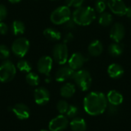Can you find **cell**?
Segmentation results:
<instances>
[{
  "label": "cell",
  "instance_id": "cb8c5ba5",
  "mask_svg": "<svg viewBox=\"0 0 131 131\" xmlns=\"http://www.w3.org/2000/svg\"><path fill=\"white\" fill-rule=\"evenodd\" d=\"M25 26L24 25V23L20 21V20H15L12 24V33L18 36V35H21L25 32Z\"/></svg>",
  "mask_w": 131,
  "mask_h": 131
},
{
  "label": "cell",
  "instance_id": "d4e9b609",
  "mask_svg": "<svg viewBox=\"0 0 131 131\" xmlns=\"http://www.w3.org/2000/svg\"><path fill=\"white\" fill-rule=\"evenodd\" d=\"M25 79H26L27 83L29 85L33 86V87L38 86L39 84V82H40V78H39L38 75L36 74L35 73H33V72L28 73Z\"/></svg>",
  "mask_w": 131,
  "mask_h": 131
},
{
  "label": "cell",
  "instance_id": "8992f818",
  "mask_svg": "<svg viewBox=\"0 0 131 131\" xmlns=\"http://www.w3.org/2000/svg\"><path fill=\"white\" fill-rule=\"evenodd\" d=\"M52 54L54 60L58 64H64L68 59V50L67 45L64 42L56 44L53 48Z\"/></svg>",
  "mask_w": 131,
  "mask_h": 131
},
{
  "label": "cell",
  "instance_id": "7a4b0ae2",
  "mask_svg": "<svg viewBox=\"0 0 131 131\" xmlns=\"http://www.w3.org/2000/svg\"><path fill=\"white\" fill-rule=\"evenodd\" d=\"M96 18L95 10L90 6H81L77 8L73 14L72 19L78 25L87 26L91 25Z\"/></svg>",
  "mask_w": 131,
  "mask_h": 131
},
{
  "label": "cell",
  "instance_id": "1f68e13d",
  "mask_svg": "<svg viewBox=\"0 0 131 131\" xmlns=\"http://www.w3.org/2000/svg\"><path fill=\"white\" fill-rule=\"evenodd\" d=\"M107 111H108V114L109 115L111 116H114L116 115L118 111H119V108H118V106H116V105H113V104H109L108 107H107Z\"/></svg>",
  "mask_w": 131,
  "mask_h": 131
},
{
  "label": "cell",
  "instance_id": "ac0fdd59",
  "mask_svg": "<svg viewBox=\"0 0 131 131\" xmlns=\"http://www.w3.org/2000/svg\"><path fill=\"white\" fill-rule=\"evenodd\" d=\"M106 97H107V101L109 102V104L116 105V106H119L120 104H121L124 101L123 95L120 92H118L117 91H115V90L110 91L107 93V95Z\"/></svg>",
  "mask_w": 131,
  "mask_h": 131
},
{
  "label": "cell",
  "instance_id": "9a60e30c",
  "mask_svg": "<svg viewBox=\"0 0 131 131\" xmlns=\"http://www.w3.org/2000/svg\"><path fill=\"white\" fill-rule=\"evenodd\" d=\"M74 72L75 71L69 66L61 67L55 74V80L58 82H64L68 79L73 78Z\"/></svg>",
  "mask_w": 131,
  "mask_h": 131
},
{
  "label": "cell",
  "instance_id": "6da1fadb",
  "mask_svg": "<svg viewBox=\"0 0 131 131\" xmlns=\"http://www.w3.org/2000/svg\"><path fill=\"white\" fill-rule=\"evenodd\" d=\"M107 107V97L101 92H91L84 99V111L91 116H98L104 114L106 111Z\"/></svg>",
  "mask_w": 131,
  "mask_h": 131
},
{
  "label": "cell",
  "instance_id": "7402d4cb",
  "mask_svg": "<svg viewBox=\"0 0 131 131\" xmlns=\"http://www.w3.org/2000/svg\"><path fill=\"white\" fill-rule=\"evenodd\" d=\"M43 35L47 39L51 41H58L61 38V33L53 28H48L45 29V31H43Z\"/></svg>",
  "mask_w": 131,
  "mask_h": 131
},
{
  "label": "cell",
  "instance_id": "277c9868",
  "mask_svg": "<svg viewBox=\"0 0 131 131\" xmlns=\"http://www.w3.org/2000/svg\"><path fill=\"white\" fill-rule=\"evenodd\" d=\"M71 13L68 6L63 5L55 8L51 14L50 19L55 25H62L71 19Z\"/></svg>",
  "mask_w": 131,
  "mask_h": 131
},
{
  "label": "cell",
  "instance_id": "ffe728a7",
  "mask_svg": "<svg viewBox=\"0 0 131 131\" xmlns=\"http://www.w3.org/2000/svg\"><path fill=\"white\" fill-rule=\"evenodd\" d=\"M124 52V45L120 42H113L108 47V53L112 57H119Z\"/></svg>",
  "mask_w": 131,
  "mask_h": 131
},
{
  "label": "cell",
  "instance_id": "d6a6232c",
  "mask_svg": "<svg viewBox=\"0 0 131 131\" xmlns=\"http://www.w3.org/2000/svg\"><path fill=\"white\" fill-rule=\"evenodd\" d=\"M64 28H66V29H68V30H69V31H71V30H73V29H74L75 28V27H76V23L73 21V19H69L68 21H66L64 24Z\"/></svg>",
  "mask_w": 131,
  "mask_h": 131
},
{
  "label": "cell",
  "instance_id": "4dcf8cb0",
  "mask_svg": "<svg viewBox=\"0 0 131 131\" xmlns=\"http://www.w3.org/2000/svg\"><path fill=\"white\" fill-rule=\"evenodd\" d=\"M84 0H65V3L67 6L68 7H74V8H78L82 5Z\"/></svg>",
  "mask_w": 131,
  "mask_h": 131
},
{
  "label": "cell",
  "instance_id": "2e32d148",
  "mask_svg": "<svg viewBox=\"0 0 131 131\" xmlns=\"http://www.w3.org/2000/svg\"><path fill=\"white\" fill-rule=\"evenodd\" d=\"M107 74L113 79H119L124 75V70L121 64L114 63L109 65L107 68Z\"/></svg>",
  "mask_w": 131,
  "mask_h": 131
},
{
  "label": "cell",
  "instance_id": "8fae6325",
  "mask_svg": "<svg viewBox=\"0 0 131 131\" xmlns=\"http://www.w3.org/2000/svg\"><path fill=\"white\" fill-rule=\"evenodd\" d=\"M88 61V58L80 52L74 53L68 59V66L74 71L80 70L84 63Z\"/></svg>",
  "mask_w": 131,
  "mask_h": 131
},
{
  "label": "cell",
  "instance_id": "ba28073f",
  "mask_svg": "<svg viewBox=\"0 0 131 131\" xmlns=\"http://www.w3.org/2000/svg\"><path fill=\"white\" fill-rule=\"evenodd\" d=\"M68 126V117L63 114L58 115L53 118L48 125L50 131H62L65 130Z\"/></svg>",
  "mask_w": 131,
  "mask_h": 131
},
{
  "label": "cell",
  "instance_id": "f1b7e54d",
  "mask_svg": "<svg viewBox=\"0 0 131 131\" xmlns=\"http://www.w3.org/2000/svg\"><path fill=\"white\" fill-rule=\"evenodd\" d=\"M79 113V109L75 105H69L68 109L66 112L67 117L69 118H74Z\"/></svg>",
  "mask_w": 131,
  "mask_h": 131
},
{
  "label": "cell",
  "instance_id": "74e56055",
  "mask_svg": "<svg viewBox=\"0 0 131 131\" xmlns=\"http://www.w3.org/2000/svg\"><path fill=\"white\" fill-rule=\"evenodd\" d=\"M21 0H8V2H11V3H18V2H19Z\"/></svg>",
  "mask_w": 131,
  "mask_h": 131
},
{
  "label": "cell",
  "instance_id": "4316f807",
  "mask_svg": "<svg viewBox=\"0 0 131 131\" xmlns=\"http://www.w3.org/2000/svg\"><path fill=\"white\" fill-rule=\"evenodd\" d=\"M107 6V0H97L95 2V11L101 14L105 11Z\"/></svg>",
  "mask_w": 131,
  "mask_h": 131
},
{
  "label": "cell",
  "instance_id": "3957f363",
  "mask_svg": "<svg viewBox=\"0 0 131 131\" xmlns=\"http://www.w3.org/2000/svg\"><path fill=\"white\" fill-rule=\"evenodd\" d=\"M73 79L78 87L82 91H88L92 84V78L89 71L84 69L78 70L74 72Z\"/></svg>",
  "mask_w": 131,
  "mask_h": 131
},
{
  "label": "cell",
  "instance_id": "83f0119b",
  "mask_svg": "<svg viewBox=\"0 0 131 131\" xmlns=\"http://www.w3.org/2000/svg\"><path fill=\"white\" fill-rule=\"evenodd\" d=\"M68 107H69V104H68L67 101H65L64 100L59 101L57 104V110L61 114H66V112L68 109Z\"/></svg>",
  "mask_w": 131,
  "mask_h": 131
},
{
  "label": "cell",
  "instance_id": "484cf974",
  "mask_svg": "<svg viewBox=\"0 0 131 131\" xmlns=\"http://www.w3.org/2000/svg\"><path fill=\"white\" fill-rule=\"evenodd\" d=\"M17 68L21 72L29 73L31 70V65L30 63L25 60H21L17 63Z\"/></svg>",
  "mask_w": 131,
  "mask_h": 131
},
{
  "label": "cell",
  "instance_id": "836d02e7",
  "mask_svg": "<svg viewBox=\"0 0 131 131\" xmlns=\"http://www.w3.org/2000/svg\"><path fill=\"white\" fill-rule=\"evenodd\" d=\"M7 16V8L6 7L0 4V21H2Z\"/></svg>",
  "mask_w": 131,
  "mask_h": 131
},
{
  "label": "cell",
  "instance_id": "f35d334b",
  "mask_svg": "<svg viewBox=\"0 0 131 131\" xmlns=\"http://www.w3.org/2000/svg\"><path fill=\"white\" fill-rule=\"evenodd\" d=\"M40 131H48V130H41Z\"/></svg>",
  "mask_w": 131,
  "mask_h": 131
},
{
  "label": "cell",
  "instance_id": "d590c367",
  "mask_svg": "<svg viewBox=\"0 0 131 131\" xmlns=\"http://www.w3.org/2000/svg\"><path fill=\"white\" fill-rule=\"evenodd\" d=\"M8 28L7 25L2 21H0V35H5L7 34Z\"/></svg>",
  "mask_w": 131,
  "mask_h": 131
},
{
  "label": "cell",
  "instance_id": "44dd1931",
  "mask_svg": "<svg viewBox=\"0 0 131 131\" xmlns=\"http://www.w3.org/2000/svg\"><path fill=\"white\" fill-rule=\"evenodd\" d=\"M75 91H76V88L74 84L71 83H66L61 88L60 94L63 97L70 98L74 94Z\"/></svg>",
  "mask_w": 131,
  "mask_h": 131
},
{
  "label": "cell",
  "instance_id": "5bb4252c",
  "mask_svg": "<svg viewBox=\"0 0 131 131\" xmlns=\"http://www.w3.org/2000/svg\"><path fill=\"white\" fill-rule=\"evenodd\" d=\"M12 112L19 120H26L30 116L28 107L24 104H16L12 108Z\"/></svg>",
  "mask_w": 131,
  "mask_h": 131
},
{
  "label": "cell",
  "instance_id": "5b68a950",
  "mask_svg": "<svg viewBox=\"0 0 131 131\" xmlns=\"http://www.w3.org/2000/svg\"><path fill=\"white\" fill-rule=\"evenodd\" d=\"M16 74V68L10 61H5L0 65V82L11 81Z\"/></svg>",
  "mask_w": 131,
  "mask_h": 131
},
{
  "label": "cell",
  "instance_id": "52a82bcc",
  "mask_svg": "<svg viewBox=\"0 0 131 131\" xmlns=\"http://www.w3.org/2000/svg\"><path fill=\"white\" fill-rule=\"evenodd\" d=\"M29 46L30 44L28 39L25 38H18L12 43V51L15 56L23 58L28 53Z\"/></svg>",
  "mask_w": 131,
  "mask_h": 131
},
{
  "label": "cell",
  "instance_id": "d6986e66",
  "mask_svg": "<svg viewBox=\"0 0 131 131\" xmlns=\"http://www.w3.org/2000/svg\"><path fill=\"white\" fill-rule=\"evenodd\" d=\"M70 127L72 131H86L87 123L81 117H74L70 123Z\"/></svg>",
  "mask_w": 131,
  "mask_h": 131
},
{
  "label": "cell",
  "instance_id": "7c38bea8",
  "mask_svg": "<svg viewBox=\"0 0 131 131\" xmlns=\"http://www.w3.org/2000/svg\"><path fill=\"white\" fill-rule=\"evenodd\" d=\"M53 66V60L49 56H43L41 57L37 64L38 71L46 76H48L49 73L51 72Z\"/></svg>",
  "mask_w": 131,
  "mask_h": 131
},
{
  "label": "cell",
  "instance_id": "603a6c76",
  "mask_svg": "<svg viewBox=\"0 0 131 131\" xmlns=\"http://www.w3.org/2000/svg\"><path fill=\"white\" fill-rule=\"evenodd\" d=\"M98 22L101 25L107 27L111 25L113 22V16L111 13L104 12L100 14V16L98 18Z\"/></svg>",
  "mask_w": 131,
  "mask_h": 131
},
{
  "label": "cell",
  "instance_id": "8d00e7d4",
  "mask_svg": "<svg viewBox=\"0 0 131 131\" xmlns=\"http://www.w3.org/2000/svg\"><path fill=\"white\" fill-rule=\"evenodd\" d=\"M126 15H127L129 18H131V5L130 6V7H128V8H127Z\"/></svg>",
  "mask_w": 131,
  "mask_h": 131
},
{
  "label": "cell",
  "instance_id": "f546056e",
  "mask_svg": "<svg viewBox=\"0 0 131 131\" xmlns=\"http://www.w3.org/2000/svg\"><path fill=\"white\" fill-rule=\"evenodd\" d=\"M10 55V50L5 45H0V59H6Z\"/></svg>",
  "mask_w": 131,
  "mask_h": 131
},
{
  "label": "cell",
  "instance_id": "9c48e42d",
  "mask_svg": "<svg viewBox=\"0 0 131 131\" xmlns=\"http://www.w3.org/2000/svg\"><path fill=\"white\" fill-rule=\"evenodd\" d=\"M107 6L111 12L118 16H124L127 13V7L123 0H107Z\"/></svg>",
  "mask_w": 131,
  "mask_h": 131
},
{
  "label": "cell",
  "instance_id": "4fadbf2b",
  "mask_svg": "<svg viewBox=\"0 0 131 131\" xmlns=\"http://www.w3.org/2000/svg\"><path fill=\"white\" fill-rule=\"evenodd\" d=\"M34 99L37 104L45 105L50 100V94L45 88H38L34 91Z\"/></svg>",
  "mask_w": 131,
  "mask_h": 131
},
{
  "label": "cell",
  "instance_id": "e0dca14e",
  "mask_svg": "<svg viewBox=\"0 0 131 131\" xmlns=\"http://www.w3.org/2000/svg\"><path fill=\"white\" fill-rule=\"evenodd\" d=\"M88 53L91 56L97 57L101 54L104 50L103 44L99 40L93 41L88 46Z\"/></svg>",
  "mask_w": 131,
  "mask_h": 131
},
{
  "label": "cell",
  "instance_id": "30bf717a",
  "mask_svg": "<svg viewBox=\"0 0 131 131\" xmlns=\"http://www.w3.org/2000/svg\"><path fill=\"white\" fill-rule=\"evenodd\" d=\"M125 34V27L120 22L114 24L110 30V37L115 42H121L124 39Z\"/></svg>",
  "mask_w": 131,
  "mask_h": 131
},
{
  "label": "cell",
  "instance_id": "e575fe53",
  "mask_svg": "<svg viewBox=\"0 0 131 131\" xmlns=\"http://www.w3.org/2000/svg\"><path fill=\"white\" fill-rule=\"evenodd\" d=\"M74 39V35L72 34V32L69 31L68 32L65 36L64 37V44H67V43H69L71 41H72Z\"/></svg>",
  "mask_w": 131,
  "mask_h": 131
}]
</instances>
